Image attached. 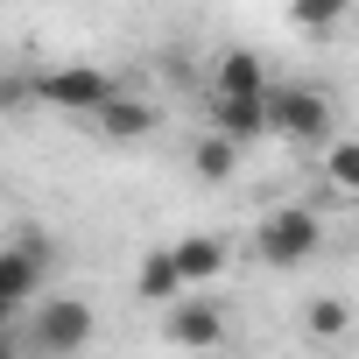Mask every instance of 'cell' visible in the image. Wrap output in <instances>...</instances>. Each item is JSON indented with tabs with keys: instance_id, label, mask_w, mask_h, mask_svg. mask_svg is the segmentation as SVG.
I'll return each instance as SVG.
<instances>
[{
	"instance_id": "cell-1",
	"label": "cell",
	"mask_w": 359,
	"mask_h": 359,
	"mask_svg": "<svg viewBox=\"0 0 359 359\" xmlns=\"http://www.w3.org/2000/svg\"><path fill=\"white\" fill-rule=\"evenodd\" d=\"M317 247H324V212H317V205H275V212L254 226V254H261L268 268H303Z\"/></svg>"
},
{
	"instance_id": "cell-2",
	"label": "cell",
	"mask_w": 359,
	"mask_h": 359,
	"mask_svg": "<svg viewBox=\"0 0 359 359\" xmlns=\"http://www.w3.org/2000/svg\"><path fill=\"white\" fill-rule=\"evenodd\" d=\"M268 134H282V141H296V148H317L338 120H331V99L317 92V85H275L268 78Z\"/></svg>"
},
{
	"instance_id": "cell-3",
	"label": "cell",
	"mask_w": 359,
	"mask_h": 359,
	"mask_svg": "<svg viewBox=\"0 0 359 359\" xmlns=\"http://www.w3.org/2000/svg\"><path fill=\"white\" fill-rule=\"evenodd\" d=\"M92 331H99V317H92V303H78V296H36V310H29V324H22V345L29 352H78V345H92Z\"/></svg>"
},
{
	"instance_id": "cell-4",
	"label": "cell",
	"mask_w": 359,
	"mask_h": 359,
	"mask_svg": "<svg viewBox=\"0 0 359 359\" xmlns=\"http://www.w3.org/2000/svg\"><path fill=\"white\" fill-rule=\"evenodd\" d=\"M43 275H50V247L29 233V240H8L0 247V324H15L22 303L43 296Z\"/></svg>"
},
{
	"instance_id": "cell-5",
	"label": "cell",
	"mask_w": 359,
	"mask_h": 359,
	"mask_svg": "<svg viewBox=\"0 0 359 359\" xmlns=\"http://www.w3.org/2000/svg\"><path fill=\"white\" fill-rule=\"evenodd\" d=\"M106 92H113V71H99V64H64V71H43L36 78V99L43 106H64V113H92Z\"/></svg>"
},
{
	"instance_id": "cell-6",
	"label": "cell",
	"mask_w": 359,
	"mask_h": 359,
	"mask_svg": "<svg viewBox=\"0 0 359 359\" xmlns=\"http://www.w3.org/2000/svg\"><path fill=\"white\" fill-rule=\"evenodd\" d=\"M212 127L247 148V141L268 134V99H261V92H212Z\"/></svg>"
},
{
	"instance_id": "cell-7",
	"label": "cell",
	"mask_w": 359,
	"mask_h": 359,
	"mask_svg": "<svg viewBox=\"0 0 359 359\" xmlns=\"http://www.w3.org/2000/svg\"><path fill=\"white\" fill-rule=\"evenodd\" d=\"M162 254H169L176 282H184V296H191V289H205V282H219V268H226V240H212V233H191V240L162 247Z\"/></svg>"
},
{
	"instance_id": "cell-8",
	"label": "cell",
	"mask_w": 359,
	"mask_h": 359,
	"mask_svg": "<svg viewBox=\"0 0 359 359\" xmlns=\"http://www.w3.org/2000/svg\"><path fill=\"white\" fill-rule=\"evenodd\" d=\"M92 120H99L106 141H148V134H155V106H148V99H127L120 85L92 106Z\"/></svg>"
},
{
	"instance_id": "cell-9",
	"label": "cell",
	"mask_w": 359,
	"mask_h": 359,
	"mask_svg": "<svg viewBox=\"0 0 359 359\" xmlns=\"http://www.w3.org/2000/svg\"><path fill=\"white\" fill-rule=\"evenodd\" d=\"M169 338H176V345H226V317H219L212 303L169 296Z\"/></svg>"
},
{
	"instance_id": "cell-10",
	"label": "cell",
	"mask_w": 359,
	"mask_h": 359,
	"mask_svg": "<svg viewBox=\"0 0 359 359\" xmlns=\"http://www.w3.org/2000/svg\"><path fill=\"white\" fill-rule=\"evenodd\" d=\"M317 148H324V184H331V198H359V141H345V134L331 127Z\"/></svg>"
},
{
	"instance_id": "cell-11",
	"label": "cell",
	"mask_w": 359,
	"mask_h": 359,
	"mask_svg": "<svg viewBox=\"0 0 359 359\" xmlns=\"http://www.w3.org/2000/svg\"><path fill=\"white\" fill-rule=\"evenodd\" d=\"M233 169H240V141H226L219 127L191 141V176H205V184H226Z\"/></svg>"
},
{
	"instance_id": "cell-12",
	"label": "cell",
	"mask_w": 359,
	"mask_h": 359,
	"mask_svg": "<svg viewBox=\"0 0 359 359\" xmlns=\"http://www.w3.org/2000/svg\"><path fill=\"white\" fill-rule=\"evenodd\" d=\"M169 296H184V282H176V268H169L162 247H148L141 268H134V303H169Z\"/></svg>"
},
{
	"instance_id": "cell-13",
	"label": "cell",
	"mask_w": 359,
	"mask_h": 359,
	"mask_svg": "<svg viewBox=\"0 0 359 359\" xmlns=\"http://www.w3.org/2000/svg\"><path fill=\"white\" fill-rule=\"evenodd\" d=\"M212 92H268V64L254 50H226L212 71Z\"/></svg>"
},
{
	"instance_id": "cell-14",
	"label": "cell",
	"mask_w": 359,
	"mask_h": 359,
	"mask_svg": "<svg viewBox=\"0 0 359 359\" xmlns=\"http://www.w3.org/2000/svg\"><path fill=\"white\" fill-rule=\"evenodd\" d=\"M289 15H296V29H310V36H331V29L352 15V0H289Z\"/></svg>"
},
{
	"instance_id": "cell-15",
	"label": "cell",
	"mask_w": 359,
	"mask_h": 359,
	"mask_svg": "<svg viewBox=\"0 0 359 359\" xmlns=\"http://www.w3.org/2000/svg\"><path fill=\"white\" fill-rule=\"evenodd\" d=\"M345 324H352L345 296H317V303L303 310V331H310V338H345Z\"/></svg>"
}]
</instances>
